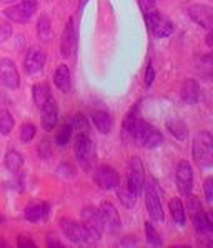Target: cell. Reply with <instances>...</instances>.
Instances as JSON below:
<instances>
[{
	"label": "cell",
	"mask_w": 213,
	"mask_h": 248,
	"mask_svg": "<svg viewBox=\"0 0 213 248\" xmlns=\"http://www.w3.org/2000/svg\"><path fill=\"white\" fill-rule=\"evenodd\" d=\"M75 157H77L78 165L82 167L83 170H90L95 162V147L93 142L90 139V135H85V133H77L75 137Z\"/></svg>",
	"instance_id": "cell-4"
},
{
	"label": "cell",
	"mask_w": 213,
	"mask_h": 248,
	"mask_svg": "<svg viewBox=\"0 0 213 248\" xmlns=\"http://www.w3.org/2000/svg\"><path fill=\"white\" fill-rule=\"evenodd\" d=\"M117 195H119V200L122 202V205H123L125 208H133L137 203V195L132 192L130 188H128L127 182L125 183H119V186H117Z\"/></svg>",
	"instance_id": "cell-26"
},
{
	"label": "cell",
	"mask_w": 213,
	"mask_h": 248,
	"mask_svg": "<svg viewBox=\"0 0 213 248\" xmlns=\"http://www.w3.org/2000/svg\"><path fill=\"white\" fill-rule=\"evenodd\" d=\"M53 83L60 92L63 93H68L72 89V77H70V68H68L65 63H60L59 67L55 68V74H53Z\"/></svg>",
	"instance_id": "cell-20"
},
{
	"label": "cell",
	"mask_w": 213,
	"mask_h": 248,
	"mask_svg": "<svg viewBox=\"0 0 213 248\" xmlns=\"http://www.w3.org/2000/svg\"><path fill=\"white\" fill-rule=\"evenodd\" d=\"M138 5H140V10L143 14V18H150L152 15H155L158 12L157 7H155V2L153 0H138Z\"/></svg>",
	"instance_id": "cell-35"
},
{
	"label": "cell",
	"mask_w": 213,
	"mask_h": 248,
	"mask_svg": "<svg viewBox=\"0 0 213 248\" xmlns=\"http://www.w3.org/2000/svg\"><path fill=\"white\" fill-rule=\"evenodd\" d=\"M5 167L12 173H18L22 170V167H24V157L17 150H9L5 155Z\"/></svg>",
	"instance_id": "cell-28"
},
{
	"label": "cell",
	"mask_w": 213,
	"mask_h": 248,
	"mask_svg": "<svg viewBox=\"0 0 213 248\" xmlns=\"http://www.w3.org/2000/svg\"><path fill=\"white\" fill-rule=\"evenodd\" d=\"M168 208H170V213H172V218L175 223H178L182 227V225H185L186 222V210H185V205L183 202L180 200V198H172V200L168 202Z\"/></svg>",
	"instance_id": "cell-24"
},
{
	"label": "cell",
	"mask_w": 213,
	"mask_h": 248,
	"mask_svg": "<svg viewBox=\"0 0 213 248\" xmlns=\"http://www.w3.org/2000/svg\"><path fill=\"white\" fill-rule=\"evenodd\" d=\"M35 125L33 124H30V122H25L24 125L20 127V140L24 143H29V142H32L33 140V137H35Z\"/></svg>",
	"instance_id": "cell-34"
},
{
	"label": "cell",
	"mask_w": 213,
	"mask_h": 248,
	"mask_svg": "<svg viewBox=\"0 0 213 248\" xmlns=\"http://www.w3.org/2000/svg\"><path fill=\"white\" fill-rule=\"evenodd\" d=\"M48 247H63V245L60 242H57V240H50V242H48Z\"/></svg>",
	"instance_id": "cell-43"
},
{
	"label": "cell",
	"mask_w": 213,
	"mask_h": 248,
	"mask_svg": "<svg viewBox=\"0 0 213 248\" xmlns=\"http://www.w3.org/2000/svg\"><path fill=\"white\" fill-rule=\"evenodd\" d=\"M40 108H42L40 122H42L44 130H47V132L53 130V128L57 127V124H59V105H57V100L53 97H50Z\"/></svg>",
	"instance_id": "cell-17"
},
{
	"label": "cell",
	"mask_w": 213,
	"mask_h": 248,
	"mask_svg": "<svg viewBox=\"0 0 213 248\" xmlns=\"http://www.w3.org/2000/svg\"><path fill=\"white\" fill-rule=\"evenodd\" d=\"M92 120H93L95 128L100 133H108L113 127V118L108 112H105V110H97V112H93Z\"/></svg>",
	"instance_id": "cell-23"
},
{
	"label": "cell",
	"mask_w": 213,
	"mask_h": 248,
	"mask_svg": "<svg viewBox=\"0 0 213 248\" xmlns=\"http://www.w3.org/2000/svg\"><path fill=\"white\" fill-rule=\"evenodd\" d=\"M39 154H40L42 158H48V157H50L52 150H50V142H48V140H42V142H40Z\"/></svg>",
	"instance_id": "cell-38"
},
{
	"label": "cell",
	"mask_w": 213,
	"mask_h": 248,
	"mask_svg": "<svg viewBox=\"0 0 213 248\" xmlns=\"http://www.w3.org/2000/svg\"><path fill=\"white\" fill-rule=\"evenodd\" d=\"M37 33L40 39H48L50 37V18L47 15H42L37 24Z\"/></svg>",
	"instance_id": "cell-33"
},
{
	"label": "cell",
	"mask_w": 213,
	"mask_h": 248,
	"mask_svg": "<svg viewBox=\"0 0 213 248\" xmlns=\"http://www.w3.org/2000/svg\"><path fill=\"white\" fill-rule=\"evenodd\" d=\"M45 62H47V55L40 47H30L25 53L24 59V68L29 75L39 74L40 70H44Z\"/></svg>",
	"instance_id": "cell-14"
},
{
	"label": "cell",
	"mask_w": 213,
	"mask_h": 248,
	"mask_svg": "<svg viewBox=\"0 0 213 248\" xmlns=\"http://www.w3.org/2000/svg\"><path fill=\"white\" fill-rule=\"evenodd\" d=\"M175 182H177L178 192L183 197L192 195L193 190V170L190 162L186 160H180L177 165V170H175Z\"/></svg>",
	"instance_id": "cell-12"
},
{
	"label": "cell",
	"mask_w": 213,
	"mask_h": 248,
	"mask_svg": "<svg viewBox=\"0 0 213 248\" xmlns=\"http://www.w3.org/2000/svg\"><path fill=\"white\" fill-rule=\"evenodd\" d=\"M3 222H5V218H3V217H2V215H0V225H2Z\"/></svg>",
	"instance_id": "cell-46"
},
{
	"label": "cell",
	"mask_w": 213,
	"mask_h": 248,
	"mask_svg": "<svg viewBox=\"0 0 213 248\" xmlns=\"http://www.w3.org/2000/svg\"><path fill=\"white\" fill-rule=\"evenodd\" d=\"M72 125H74V132L90 135V124H89V120H87V117L82 115V113H77V115L74 117Z\"/></svg>",
	"instance_id": "cell-31"
},
{
	"label": "cell",
	"mask_w": 213,
	"mask_h": 248,
	"mask_svg": "<svg viewBox=\"0 0 213 248\" xmlns=\"http://www.w3.org/2000/svg\"><path fill=\"white\" fill-rule=\"evenodd\" d=\"M72 133H74V125H72V122H68V124H63L62 127H60V130L57 132L55 143L60 145V147H65V145L70 142Z\"/></svg>",
	"instance_id": "cell-30"
},
{
	"label": "cell",
	"mask_w": 213,
	"mask_h": 248,
	"mask_svg": "<svg viewBox=\"0 0 213 248\" xmlns=\"http://www.w3.org/2000/svg\"><path fill=\"white\" fill-rule=\"evenodd\" d=\"M0 87L9 90H17L20 87V75H18L17 65L9 57L0 59Z\"/></svg>",
	"instance_id": "cell-9"
},
{
	"label": "cell",
	"mask_w": 213,
	"mask_h": 248,
	"mask_svg": "<svg viewBox=\"0 0 213 248\" xmlns=\"http://www.w3.org/2000/svg\"><path fill=\"white\" fill-rule=\"evenodd\" d=\"M17 245L20 247V248H27V247H35V243L32 242V238L30 236H25V235H20L18 236V240H17Z\"/></svg>",
	"instance_id": "cell-40"
},
{
	"label": "cell",
	"mask_w": 213,
	"mask_h": 248,
	"mask_svg": "<svg viewBox=\"0 0 213 248\" xmlns=\"http://www.w3.org/2000/svg\"><path fill=\"white\" fill-rule=\"evenodd\" d=\"M93 182L102 190H115L120 183V175L113 167L98 165L93 170Z\"/></svg>",
	"instance_id": "cell-11"
},
{
	"label": "cell",
	"mask_w": 213,
	"mask_h": 248,
	"mask_svg": "<svg viewBox=\"0 0 213 248\" xmlns=\"http://www.w3.org/2000/svg\"><path fill=\"white\" fill-rule=\"evenodd\" d=\"M138 112H140V102H138V104L133 105L132 108L128 110L127 115H125V118H123V125H122V128H123V133H125V135L132 137L133 127H135L137 120L140 118V117H138Z\"/></svg>",
	"instance_id": "cell-27"
},
{
	"label": "cell",
	"mask_w": 213,
	"mask_h": 248,
	"mask_svg": "<svg viewBox=\"0 0 213 248\" xmlns=\"http://www.w3.org/2000/svg\"><path fill=\"white\" fill-rule=\"evenodd\" d=\"M145 22L148 30L152 32V35L157 37V39H165V37H170L173 33V24L167 17L160 15L158 12L152 15L150 18H147Z\"/></svg>",
	"instance_id": "cell-15"
},
{
	"label": "cell",
	"mask_w": 213,
	"mask_h": 248,
	"mask_svg": "<svg viewBox=\"0 0 213 248\" xmlns=\"http://www.w3.org/2000/svg\"><path fill=\"white\" fill-rule=\"evenodd\" d=\"M10 37H12V25H10L9 22L0 20V44L7 42Z\"/></svg>",
	"instance_id": "cell-36"
},
{
	"label": "cell",
	"mask_w": 213,
	"mask_h": 248,
	"mask_svg": "<svg viewBox=\"0 0 213 248\" xmlns=\"http://www.w3.org/2000/svg\"><path fill=\"white\" fill-rule=\"evenodd\" d=\"M32 97H33V104H35L37 107L44 105L45 102H47L48 98L52 97V95H50V87H48V83H45V82L35 83V85L32 87Z\"/></svg>",
	"instance_id": "cell-25"
},
{
	"label": "cell",
	"mask_w": 213,
	"mask_h": 248,
	"mask_svg": "<svg viewBox=\"0 0 213 248\" xmlns=\"http://www.w3.org/2000/svg\"><path fill=\"white\" fill-rule=\"evenodd\" d=\"M188 17L205 30H213V7L208 3H192L186 7Z\"/></svg>",
	"instance_id": "cell-10"
},
{
	"label": "cell",
	"mask_w": 213,
	"mask_h": 248,
	"mask_svg": "<svg viewBox=\"0 0 213 248\" xmlns=\"http://www.w3.org/2000/svg\"><path fill=\"white\" fill-rule=\"evenodd\" d=\"M75 48H77V30H75L74 18H68L60 40V52L65 59H70L75 53Z\"/></svg>",
	"instance_id": "cell-16"
},
{
	"label": "cell",
	"mask_w": 213,
	"mask_h": 248,
	"mask_svg": "<svg viewBox=\"0 0 213 248\" xmlns=\"http://www.w3.org/2000/svg\"><path fill=\"white\" fill-rule=\"evenodd\" d=\"M0 2H3V3H12V2H15V0H0Z\"/></svg>",
	"instance_id": "cell-45"
},
{
	"label": "cell",
	"mask_w": 213,
	"mask_h": 248,
	"mask_svg": "<svg viewBox=\"0 0 213 248\" xmlns=\"http://www.w3.org/2000/svg\"><path fill=\"white\" fill-rule=\"evenodd\" d=\"M98 210H100V213H102V218H104L105 227L108 228L112 233L119 232L120 227H122V220H120L119 212H117V208L113 207L112 202L104 200L100 203V208H98Z\"/></svg>",
	"instance_id": "cell-19"
},
{
	"label": "cell",
	"mask_w": 213,
	"mask_h": 248,
	"mask_svg": "<svg viewBox=\"0 0 213 248\" xmlns=\"http://www.w3.org/2000/svg\"><path fill=\"white\" fill-rule=\"evenodd\" d=\"M50 213V205L47 202H42V200H35V202H30L29 205L24 210V217L27 222L30 223H39L42 220H45Z\"/></svg>",
	"instance_id": "cell-18"
},
{
	"label": "cell",
	"mask_w": 213,
	"mask_h": 248,
	"mask_svg": "<svg viewBox=\"0 0 213 248\" xmlns=\"http://www.w3.org/2000/svg\"><path fill=\"white\" fill-rule=\"evenodd\" d=\"M15 120L12 117V113L7 108H0V133L2 135H9L14 130Z\"/></svg>",
	"instance_id": "cell-29"
},
{
	"label": "cell",
	"mask_w": 213,
	"mask_h": 248,
	"mask_svg": "<svg viewBox=\"0 0 213 248\" xmlns=\"http://www.w3.org/2000/svg\"><path fill=\"white\" fill-rule=\"evenodd\" d=\"M87 2H89V0H82V2H80V5H78V9L82 10L83 7H85V3H87Z\"/></svg>",
	"instance_id": "cell-44"
},
{
	"label": "cell",
	"mask_w": 213,
	"mask_h": 248,
	"mask_svg": "<svg viewBox=\"0 0 213 248\" xmlns=\"http://www.w3.org/2000/svg\"><path fill=\"white\" fill-rule=\"evenodd\" d=\"M201 63H203V65H207V67H210V70H208V75H210V77L213 78V53H212V55L203 57Z\"/></svg>",
	"instance_id": "cell-41"
},
{
	"label": "cell",
	"mask_w": 213,
	"mask_h": 248,
	"mask_svg": "<svg viewBox=\"0 0 213 248\" xmlns=\"http://www.w3.org/2000/svg\"><path fill=\"white\" fill-rule=\"evenodd\" d=\"M180 95H182V100L188 105H195L200 98V85L197 80L193 78H186L182 85V90H180Z\"/></svg>",
	"instance_id": "cell-21"
},
{
	"label": "cell",
	"mask_w": 213,
	"mask_h": 248,
	"mask_svg": "<svg viewBox=\"0 0 213 248\" xmlns=\"http://www.w3.org/2000/svg\"><path fill=\"white\" fill-rule=\"evenodd\" d=\"M60 228H62V232L65 233V236L70 240V242H74V243L90 242L89 232H87L85 225L77 222V220L62 218V220H60Z\"/></svg>",
	"instance_id": "cell-13"
},
{
	"label": "cell",
	"mask_w": 213,
	"mask_h": 248,
	"mask_svg": "<svg viewBox=\"0 0 213 248\" xmlns=\"http://www.w3.org/2000/svg\"><path fill=\"white\" fill-rule=\"evenodd\" d=\"M145 235H147V242L153 247H162L163 242L160 238V233L157 232V228L153 227V223L145 222Z\"/></svg>",
	"instance_id": "cell-32"
},
{
	"label": "cell",
	"mask_w": 213,
	"mask_h": 248,
	"mask_svg": "<svg viewBox=\"0 0 213 248\" xmlns=\"http://www.w3.org/2000/svg\"><path fill=\"white\" fill-rule=\"evenodd\" d=\"M82 222L85 225L87 232H89V238L90 242H97L102 238V233L105 230V223L102 218L100 210H97L95 207H85L82 212Z\"/></svg>",
	"instance_id": "cell-5"
},
{
	"label": "cell",
	"mask_w": 213,
	"mask_h": 248,
	"mask_svg": "<svg viewBox=\"0 0 213 248\" xmlns=\"http://www.w3.org/2000/svg\"><path fill=\"white\" fill-rule=\"evenodd\" d=\"M37 10V0H20L15 5L5 9V17L9 18L10 22H15V24H25L32 18V15L35 14Z\"/></svg>",
	"instance_id": "cell-8"
},
{
	"label": "cell",
	"mask_w": 213,
	"mask_h": 248,
	"mask_svg": "<svg viewBox=\"0 0 213 248\" xmlns=\"http://www.w3.org/2000/svg\"><path fill=\"white\" fill-rule=\"evenodd\" d=\"M167 125V130H168L177 140H186L188 139V127L183 120L177 117H170L168 120L165 122Z\"/></svg>",
	"instance_id": "cell-22"
},
{
	"label": "cell",
	"mask_w": 213,
	"mask_h": 248,
	"mask_svg": "<svg viewBox=\"0 0 213 248\" xmlns=\"http://www.w3.org/2000/svg\"><path fill=\"white\" fill-rule=\"evenodd\" d=\"M186 212H188L192 223L195 227L197 233L203 238L208 236V222H207V212H203L200 200L197 197L188 195V202H186Z\"/></svg>",
	"instance_id": "cell-6"
},
{
	"label": "cell",
	"mask_w": 213,
	"mask_h": 248,
	"mask_svg": "<svg viewBox=\"0 0 213 248\" xmlns=\"http://www.w3.org/2000/svg\"><path fill=\"white\" fill-rule=\"evenodd\" d=\"M205 44H207L210 48H213V30H210V33L207 35V39H205Z\"/></svg>",
	"instance_id": "cell-42"
},
{
	"label": "cell",
	"mask_w": 213,
	"mask_h": 248,
	"mask_svg": "<svg viewBox=\"0 0 213 248\" xmlns=\"http://www.w3.org/2000/svg\"><path fill=\"white\" fill-rule=\"evenodd\" d=\"M155 80V70H153V65L152 63H148L147 65V70H145V87H152V83H153Z\"/></svg>",
	"instance_id": "cell-39"
},
{
	"label": "cell",
	"mask_w": 213,
	"mask_h": 248,
	"mask_svg": "<svg viewBox=\"0 0 213 248\" xmlns=\"http://www.w3.org/2000/svg\"><path fill=\"white\" fill-rule=\"evenodd\" d=\"M127 185L137 197H140L143 193V186H145V170H143V163L138 157H132L130 162H128Z\"/></svg>",
	"instance_id": "cell-7"
},
{
	"label": "cell",
	"mask_w": 213,
	"mask_h": 248,
	"mask_svg": "<svg viewBox=\"0 0 213 248\" xmlns=\"http://www.w3.org/2000/svg\"><path fill=\"white\" fill-rule=\"evenodd\" d=\"M143 193H145V205L150 218L157 223H163L165 222V213H163L162 207V188L158 186V183L153 177L145 178Z\"/></svg>",
	"instance_id": "cell-1"
},
{
	"label": "cell",
	"mask_w": 213,
	"mask_h": 248,
	"mask_svg": "<svg viewBox=\"0 0 213 248\" xmlns=\"http://www.w3.org/2000/svg\"><path fill=\"white\" fill-rule=\"evenodd\" d=\"M132 139L135 140L138 145H142L143 148H157L163 143V135L158 128H155L153 125H150L148 122L138 118L132 130Z\"/></svg>",
	"instance_id": "cell-3"
},
{
	"label": "cell",
	"mask_w": 213,
	"mask_h": 248,
	"mask_svg": "<svg viewBox=\"0 0 213 248\" xmlns=\"http://www.w3.org/2000/svg\"><path fill=\"white\" fill-rule=\"evenodd\" d=\"M192 155L198 167H213V135L210 132L201 130L197 133L192 145Z\"/></svg>",
	"instance_id": "cell-2"
},
{
	"label": "cell",
	"mask_w": 213,
	"mask_h": 248,
	"mask_svg": "<svg viewBox=\"0 0 213 248\" xmlns=\"http://www.w3.org/2000/svg\"><path fill=\"white\" fill-rule=\"evenodd\" d=\"M203 192H205V197L207 200L213 203V177H208L207 180L203 183Z\"/></svg>",
	"instance_id": "cell-37"
}]
</instances>
